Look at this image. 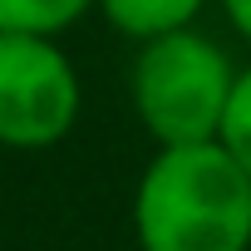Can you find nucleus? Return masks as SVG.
<instances>
[{
  "label": "nucleus",
  "mask_w": 251,
  "mask_h": 251,
  "mask_svg": "<svg viewBox=\"0 0 251 251\" xmlns=\"http://www.w3.org/2000/svg\"><path fill=\"white\" fill-rule=\"evenodd\" d=\"M138 251H251V177L212 143L153 148L133 187Z\"/></svg>",
  "instance_id": "f257e3e1"
},
{
  "label": "nucleus",
  "mask_w": 251,
  "mask_h": 251,
  "mask_svg": "<svg viewBox=\"0 0 251 251\" xmlns=\"http://www.w3.org/2000/svg\"><path fill=\"white\" fill-rule=\"evenodd\" d=\"M84 15H94V0H0V30L20 35H64Z\"/></svg>",
  "instance_id": "39448f33"
},
{
  "label": "nucleus",
  "mask_w": 251,
  "mask_h": 251,
  "mask_svg": "<svg viewBox=\"0 0 251 251\" xmlns=\"http://www.w3.org/2000/svg\"><path fill=\"white\" fill-rule=\"evenodd\" d=\"M217 143L246 168L251 177V59L236 69V84H231V99H226V113H222V133Z\"/></svg>",
  "instance_id": "423d86ee"
},
{
  "label": "nucleus",
  "mask_w": 251,
  "mask_h": 251,
  "mask_svg": "<svg viewBox=\"0 0 251 251\" xmlns=\"http://www.w3.org/2000/svg\"><path fill=\"white\" fill-rule=\"evenodd\" d=\"M207 5H212V0H94V15H103L113 35L143 45L153 35L197 25Z\"/></svg>",
  "instance_id": "20e7f679"
},
{
  "label": "nucleus",
  "mask_w": 251,
  "mask_h": 251,
  "mask_svg": "<svg viewBox=\"0 0 251 251\" xmlns=\"http://www.w3.org/2000/svg\"><path fill=\"white\" fill-rule=\"evenodd\" d=\"M84 108V84L54 35L0 30V148L45 153L64 143Z\"/></svg>",
  "instance_id": "7ed1b4c3"
},
{
  "label": "nucleus",
  "mask_w": 251,
  "mask_h": 251,
  "mask_svg": "<svg viewBox=\"0 0 251 251\" xmlns=\"http://www.w3.org/2000/svg\"><path fill=\"white\" fill-rule=\"evenodd\" d=\"M217 5H222L231 35H236L241 45H251V0H217Z\"/></svg>",
  "instance_id": "0eeeda50"
},
{
  "label": "nucleus",
  "mask_w": 251,
  "mask_h": 251,
  "mask_svg": "<svg viewBox=\"0 0 251 251\" xmlns=\"http://www.w3.org/2000/svg\"><path fill=\"white\" fill-rule=\"evenodd\" d=\"M236 69L241 64L231 59V50L202 25L143 40L128 64V103L153 148L212 143L222 133Z\"/></svg>",
  "instance_id": "f03ea898"
}]
</instances>
